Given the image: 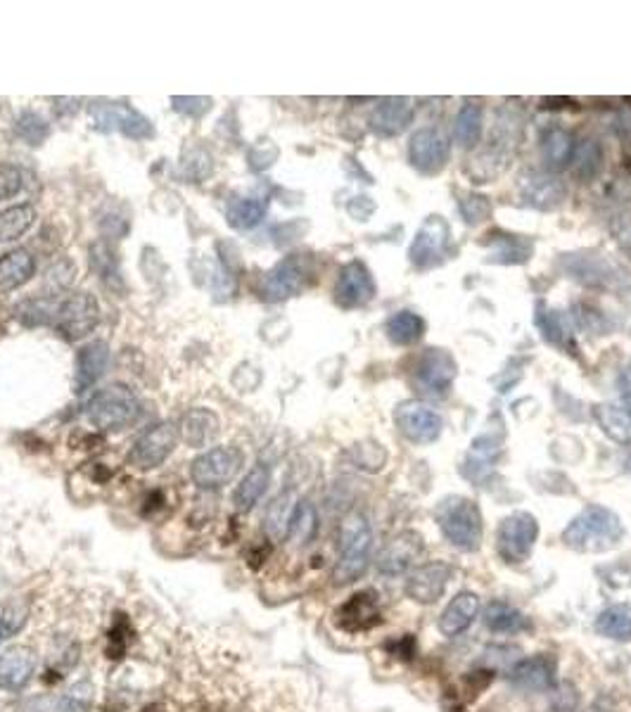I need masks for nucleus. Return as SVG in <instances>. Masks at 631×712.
I'll return each instance as SVG.
<instances>
[{
	"label": "nucleus",
	"instance_id": "9b49d317",
	"mask_svg": "<svg viewBox=\"0 0 631 712\" xmlns=\"http://www.w3.org/2000/svg\"><path fill=\"white\" fill-rule=\"evenodd\" d=\"M93 126L103 133L121 131L126 138L133 141H145V138L155 136V126L145 114L133 110L131 105L124 103H98L93 105Z\"/></svg>",
	"mask_w": 631,
	"mask_h": 712
},
{
	"label": "nucleus",
	"instance_id": "b1692460",
	"mask_svg": "<svg viewBox=\"0 0 631 712\" xmlns=\"http://www.w3.org/2000/svg\"><path fill=\"white\" fill-rule=\"evenodd\" d=\"M110 364V345L103 340L88 342L76 354V392H86L103 378Z\"/></svg>",
	"mask_w": 631,
	"mask_h": 712
},
{
	"label": "nucleus",
	"instance_id": "de8ad7c7",
	"mask_svg": "<svg viewBox=\"0 0 631 712\" xmlns=\"http://www.w3.org/2000/svg\"><path fill=\"white\" fill-rule=\"evenodd\" d=\"M548 694V712H579V691L572 682H558Z\"/></svg>",
	"mask_w": 631,
	"mask_h": 712
},
{
	"label": "nucleus",
	"instance_id": "864d4df0",
	"mask_svg": "<svg viewBox=\"0 0 631 712\" xmlns=\"http://www.w3.org/2000/svg\"><path fill=\"white\" fill-rule=\"evenodd\" d=\"M22 190V171L12 164H0V200H10Z\"/></svg>",
	"mask_w": 631,
	"mask_h": 712
},
{
	"label": "nucleus",
	"instance_id": "bf43d9fd",
	"mask_svg": "<svg viewBox=\"0 0 631 712\" xmlns=\"http://www.w3.org/2000/svg\"><path fill=\"white\" fill-rule=\"evenodd\" d=\"M143 712H162V710H159V708H145Z\"/></svg>",
	"mask_w": 631,
	"mask_h": 712
},
{
	"label": "nucleus",
	"instance_id": "7ed1b4c3",
	"mask_svg": "<svg viewBox=\"0 0 631 712\" xmlns=\"http://www.w3.org/2000/svg\"><path fill=\"white\" fill-rule=\"evenodd\" d=\"M435 520L446 537V542L454 546V549L473 553L482 546L484 520L480 506H477L473 499L451 494V497H446L437 504Z\"/></svg>",
	"mask_w": 631,
	"mask_h": 712
},
{
	"label": "nucleus",
	"instance_id": "2f4dec72",
	"mask_svg": "<svg viewBox=\"0 0 631 712\" xmlns=\"http://www.w3.org/2000/svg\"><path fill=\"white\" fill-rule=\"evenodd\" d=\"M594 629L605 639L627 644L631 641V603H613V606L603 608L596 615Z\"/></svg>",
	"mask_w": 631,
	"mask_h": 712
},
{
	"label": "nucleus",
	"instance_id": "6e6552de",
	"mask_svg": "<svg viewBox=\"0 0 631 712\" xmlns=\"http://www.w3.org/2000/svg\"><path fill=\"white\" fill-rule=\"evenodd\" d=\"M451 243V228L449 221L439 214H430L418 228L416 238L409 247L411 264L420 271H430L444 262L446 250Z\"/></svg>",
	"mask_w": 631,
	"mask_h": 712
},
{
	"label": "nucleus",
	"instance_id": "6e6d98bb",
	"mask_svg": "<svg viewBox=\"0 0 631 712\" xmlns=\"http://www.w3.org/2000/svg\"><path fill=\"white\" fill-rule=\"evenodd\" d=\"M278 160V148L271 141H261L250 150V167L254 171L269 169Z\"/></svg>",
	"mask_w": 631,
	"mask_h": 712
},
{
	"label": "nucleus",
	"instance_id": "f257e3e1",
	"mask_svg": "<svg viewBox=\"0 0 631 712\" xmlns=\"http://www.w3.org/2000/svg\"><path fill=\"white\" fill-rule=\"evenodd\" d=\"M624 525L613 508L601 504L586 506L563 530V544L579 553H605L620 546Z\"/></svg>",
	"mask_w": 631,
	"mask_h": 712
},
{
	"label": "nucleus",
	"instance_id": "603ef678",
	"mask_svg": "<svg viewBox=\"0 0 631 712\" xmlns=\"http://www.w3.org/2000/svg\"><path fill=\"white\" fill-rule=\"evenodd\" d=\"M174 103V110L186 114V117H202L212 110V98H200V95H190V98H183V95H174L171 98Z\"/></svg>",
	"mask_w": 631,
	"mask_h": 712
},
{
	"label": "nucleus",
	"instance_id": "aec40b11",
	"mask_svg": "<svg viewBox=\"0 0 631 712\" xmlns=\"http://www.w3.org/2000/svg\"><path fill=\"white\" fill-rule=\"evenodd\" d=\"M560 266L570 278H575L586 288H613L615 285V266L601 254L591 252H577V254H563Z\"/></svg>",
	"mask_w": 631,
	"mask_h": 712
},
{
	"label": "nucleus",
	"instance_id": "f8f14e48",
	"mask_svg": "<svg viewBox=\"0 0 631 712\" xmlns=\"http://www.w3.org/2000/svg\"><path fill=\"white\" fill-rule=\"evenodd\" d=\"M178 430L171 423H159L155 428L145 430L143 435L133 442V447L126 456L131 468L136 470H155L169 459L171 451L176 449Z\"/></svg>",
	"mask_w": 631,
	"mask_h": 712
},
{
	"label": "nucleus",
	"instance_id": "4be33fe9",
	"mask_svg": "<svg viewBox=\"0 0 631 712\" xmlns=\"http://www.w3.org/2000/svg\"><path fill=\"white\" fill-rule=\"evenodd\" d=\"M36 670V653L29 646H10L0 656V689L19 691Z\"/></svg>",
	"mask_w": 631,
	"mask_h": 712
},
{
	"label": "nucleus",
	"instance_id": "c756f323",
	"mask_svg": "<svg viewBox=\"0 0 631 712\" xmlns=\"http://www.w3.org/2000/svg\"><path fill=\"white\" fill-rule=\"evenodd\" d=\"M575 138L567 129H548L544 133V141H541V155H544L546 167L551 171H563L572 164V157H575Z\"/></svg>",
	"mask_w": 631,
	"mask_h": 712
},
{
	"label": "nucleus",
	"instance_id": "c03bdc74",
	"mask_svg": "<svg viewBox=\"0 0 631 712\" xmlns=\"http://www.w3.org/2000/svg\"><path fill=\"white\" fill-rule=\"evenodd\" d=\"M15 133L29 145H41L50 136V126L41 114L22 112L15 122Z\"/></svg>",
	"mask_w": 631,
	"mask_h": 712
},
{
	"label": "nucleus",
	"instance_id": "79ce46f5",
	"mask_svg": "<svg viewBox=\"0 0 631 712\" xmlns=\"http://www.w3.org/2000/svg\"><path fill=\"white\" fill-rule=\"evenodd\" d=\"M572 164H575V174L582 178V181H591L601 174L603 167V150L596 141H584L582 145L575 148V157H572Z\"/></svg>",
	"mask_w": 631,
	"mask_h": 712
},
{
	"label": "nucleus",
	"instance_id": "dca6fc26",
	"mask_svg": "<svg viewBox=\"0 0 631 712\" xmlns=\"http://www.w3.org/2000/svg\"><path fill=\"white\" fill-rule=\"evenodd\" d=\"M451 577H454V568L444 561L420 565V568L409 572V577H406V596L413 603H420V606H432V603H437L444 596Z\"/></svg>",
	"mask_w": 631,
	"mask_h": 712
},
{
	"label": "nucleus",
	"instance_id": "f03ea898",
	"mask_svg": "<svg viewBox=\"0 0 631 712\" xmlns=\"http://www.w3.org/2000/svg\"><path fill=\"white\" fill-rule=\"evenodd\" d=\"M371 549L373 530L368 518L359 511L349 513L340 525V556H337L333 570V582L337 587H347V584L361 580L371 563Z\"/></svg>",
	"mask_w": 631,
	"mask_h": 712
},
{
	"label": "nucleus",
	"instance_id": "412c9836",
	"mask_svg": "<svg viewBox=\"0 0 631 712\" xmlns=\"http://www.w3.org/2000/svg\"><path fill=\"white\" fill-rule=\"evenodd\" d=\"M416 119V103L411 98H385L371 114V129L382 138L404 133Z\"/></svg>",
	"mask_w": 631,
	"mask_h": 712
},
{
	"label": "nucleus",
	"instance_id": "13d9d810",
	"mask_svg": "<svg viewBox=\"0 0 631 712\" xmlns=\"http://www.w3.org/2000/svg\"><path fill=\"white\" fill-rule=\"evenodd\" d=\"M589 712H615V701L610 696H598Z\"/></svg>",
	"mask_w": 631,
	"mask_h": 712
},
{
	"label": "nucleus",
	"instance_id": "37998d69",
	"mask_svg": "<svg viewBox=\"0 0 631 712\" xmlns=\"http://www.w3.org/2000/svg\"><path fill=\"white\" fill-rule=\"evenodd\" d=\"M55 309H57V300L38 297V300H27L24 304H19L17 319L22 321L24 326H48V323L53 326Z\"/></svg>",
	"mask_w": 631,
	"mask_h": 712
},
{
	"label": "nucleus",
	"instance_id": "4c0bfd02",
	"mask_svg": "<svg viewBox=\"0 0 631 712\" xmlns=\"http://www.w3.org/2000/svg\"><path fill=\"white\" fill-rule=\"evenodd\" d=\"M318 530V516L316 508L311 501H297L295 513H292L290 527H288V542L292 546H307L311 539L316 537Z\"/></svg>",
	"mask_w": 631,
	"mask_h": 712
},
{
	"label": "nucleus",
	"instance_id": "8fccbe9b",
	"mask_svg": "<svg viewBox=\"0 0 631 712\" xmlns=\"http://www.w3.org/2000/svg\"><path fill=\"white\" fill-rule=\"evenodd\" d=\"M492 682H494V672L484 670V667H477V670L468 672V675L461 677V694L465 701H473V698L480 696L482 691H487Z\"/></svg>",
	"mask_w": 631,
	"mask_h": 712
},
{
	"label": "nucleus",
	"instance_id": "e433bc0d",
	"mask_svg": "<svg viewBox=\"0 0 631 712\" xmlns=\"http://www.w3.org/2000/svg\"><path fill=\"white\" fill-rule=\"evenodd\" d=\"M295 497H292V492H283L278 494L276 499L271 501L269 511H266V534L273 539V542H280V539L288 537V527L292 520V513H295Z\"/></svg>",
	"mask_w": 631,
	"mask_h": 712
},
{
	"label": "nucleus",
	"instance_id": "a19ab883",
	"mask_svg": "<svg viewBox=\"0 0 631 712\" xmlns=\"http://www.w3.org/2000/svg\"><path fill=\"white\" fill-rule=\"evenodd\" d=\"M458 212H461L463 221L468 226H480L487 219H492L494 205L487 195L473 193V190H470V193L458 195Z\"/></svg>",
	"mask_w": 631,
	"mask_h": 712
},
{
	"label": "nucleus",
	"instance_id": "f704fd0d",
	"mask_svg": "<svg viewBox=\"0 0 631 712\" xmlns=\"http://www.w3.org/2000/svg\"><path fill=\"white\" fill-rule=\"evenodd\" d=\"M266 209H269L266 197H235V200L228 202L226 219L238 231H250V228L261 224Z\"/></svg>",
	"mask_w": 631,
	"mask_h": 712
},
{
	"label": "nucleus",
	"instance_id": "72a5a7b5",
	"mask_svg": "<svg viewBox=\"0 0 631 712\" xmlns=\"http://www.w3.org/2000/svg\"><path fill=\"white\" fill-rule=\"evenodd\" d=\"M269 482H271V470L266 468L264 463H257V466L242 478L240 485L235 487L233 492L235 508H238L240 513L252 511V508L259 504V499L264 497L266 489H269Z\"/></svg>",
	"mask_w": 631,
	"mask_h": 712
},
{
	"label": "nucleus",
	"instance_id": "ea45409f",
	"mask_svg": "<svg viewBox=\"0 0 631 712\" xmlns=\"http://www.w3.org/2000/svg\"><path fill=\"white\" fill-rule=\"evenodd\" d=\"M454 133L463 148H475L482 136V107L477 103H465L456 114Z\"/></svg>",
	"mask_w": 631,
	"mask_h": 712
},
{
	"label": "nucleus",
	"instance_id": "20e7f679",
	"mask_svg": "<svg viewBox=\"0 0 631 712\" xmlns=\"http://www.w3.org/2000/svg\"><path fill=\"white\" fill-rule=\"evenodd\" d=\"M140 418V402L126 385H110L95 392L88 402V421L103 432H117Z\"/></svg>",
	"mask_w": 631,
	"mask_h": 712
},
{
	"label": "nucleus",
	"instance_id": "39448f33",
	"mask_svg": "<svg viewBox=\"0 0 631 712\" xmlns=\"http://www.w3.org/2000/svg\"><path fill=\"white\" fill-rule=\"evenodd\" d=\"M539 539V523L532 513L515 511L499 523L496 530V553L506 565H522L532 556Z\"/></svg>",
	"mask_w": 631,
	"mask_h": 712
},
{
	"label": "nucleus",
	"instance_id": "9d476101",
	"mask_svg": "<svg viewBox=\"0 0 631 712\" xmlns=\"http://www.w3.org/2000/svg\"><path fill=\"white\" fill-rule=\"evenodd\" d=\"M100 307L98 300L88 292H74L67 300L57 302L53 326L65 333L67 340H79L98 326Z\"/></svg>",
	"mask_w": 631,
	"mask_h": 712
},
{
	"label": "nucleus",
	"instance_id": "cd10ccee",
	"mask_svg": "<svg viewBox=\"0 0 631 712\" xmlns=\"http://www.w3.org/2000/svg\"><path fill=\"white\" fill-rule=\"evenodd\" d=\"M219 435V418L209 409H193L181 418V437L188 447H207Z\"/></svg>",
	"mask_w": 631,
	"mask_h": 712
},
{
	"label": "nucleus",
	"instance_id": "f3484780",
	"mask_svg": "<svg viewBox=\"0 0 631 712\" xmlns=\"http://www.w3.org/2000/svg\"><path fill=\"white\" fill-rule=\"evenodd\" d=\"M458 375L456 359L449 354V349H439L430 347L420 354L418 366H416V380L420 387H425L427 394H435V397H442L451 390Z\"/></svg>",
	"mask_w": 631,
	"mask_h": 712
},
{
	"label": "nucleus",
	"instance_id": "4468645a",
	"mask_svg": "<svg viewBox=\"0 0 631 712\" xmlns=\"http://www.w3.org/2000/svg\"><path fill=\"white\" fill-rule=\"evenodd\" d=\"M451 157V148L446 136L435 126L418 129L409 141L411 167L423 176H437L446 167Z\"/></svg>",
	"mask_w": 631,
	"mask_h": 712
},
{
	"label": "nucleus",
	"instance_id": "0eeeda50",
	"mask_svg": "<svg viewBox=\"0 0 631 712\" xmlns=\"http://www.w3.org/2000/svg\"><path fill=\"white\" fill-rule=\"evenodd\" d=\"M242 451L235 447H214L207 449L205 454H200L190 466V478L200 489L214 492L228 485L242 466Z\"/></svg>",
	"mask_w": 631,
	"mask_h": 712
},
{
	"label": "nucleus",
	"instance_id": "473e14b6",
	"mask_svg": "<svg viewBox=\"0 0 631 712\" xmlns=\"http://www.w3.org/2000/svg\"><path fill=\"white\" fill-rule=\"evenodd\" d=\"M522 195L527 205L537 209H556L565 200V186L553 176H532L522 183Z\"/></svg>",
	"mask_w": 631,
	"mask_h": 712
},
{
	"label": "nucleus",
	"instance_id": "bb28decb",
	"mask_svg": "<svg viewBox=\"0 0 631 712\" xmlns=\"http://www.w3.org/2000/svg\"><path fill=\"white\" fill-rule=\"evenodd\" d=\"M36 271V262L29 250H12L0 257V292H12L31 281Z\"/></svg>",
	"mask_w": 631,
	"mask_h": 712
},
{
	"label": "nucleus",
	"instance_id": "3c124183",
	"mask_svg": "<svg viewBox=\"0 0 631 712\" xmlns=\"http://www.w3.org/2000/svg\"><path fill=\"white\" fill-rule=\"evenodd\" d=\"M91 266L100 273V278H119L117 259L107 243H95L91 247Z\"/></svg>",
	"mask_w": 631,
	"mask_h": 712
},
{
	"label": "nucleus",
	"instance_id": "7c9ffc66",
	"mask_svg": "<svg viewBox=\"0 0 631 712\" xmlns=\"http://www.w3.org/2000/svg\"><path fill=\"white\" fill-rule=\"evenodd\" d=\"M534 326L539 328L541 338H544L548 345L565 349L567 354H575L572 352V330L565 323L563 316H560V311L548 309L544 302H539L537 309H534Z\"/></svg>",
	"mask_w": 631,
	"mask_h": 712
},
{
	"label": "nucleus",
	"instance_id": "5fc2aeb1",
	"mask_svg": "<svg viewBox=\"0 0 631 712\" xmlns=\"http://www.w3.org/2000/svg\"><path fill=\"white\" fill-rule=\"evenodd\" d=\"M387 651H390L392 658L401 660V663H411V660L418 656V641L413 634H401V637L392 639L390 644H387Z\"/></svg>",
	"mask_w": 631,
	"mask_h": 712
},
{
	"label": "nucleus",
	"instance_id": "58836bf2",
	"mask_svg": "<svg viewBox=\"0 0 631 712\" xmlns=\"http://www.w3.org/2000/svg\"><path fill=\"white\" fill-rule=\"evenodd\" d=\"M36 209L31 205H15L0 212V243H10V240L22 238L24 233L34 226Z\"/></svg>",
	"mask_w": 631,
	"mask_h": 712
},
{
	"label": "nucleus",
	"instance_id": "423d86ee",
	"mask_svg": "<svg viewBox=\"0 0 631 712\" xmlns=\"http://www.w3.org/2000/svg\"><path fill=\"white\" fill-rule=\"evenodd\" d=\"M311 276V259L307 254H290L283 262H278L273 269L261 278L259 295L266 302L290 300L307 288Z\"/></svg>",
	"mask_w": 631,
	"mask_h": 712
},
{
	"label": "nucleus",
	"instance_id": "09e8293b",
	"mask_svg": "<svg viewBox=\"0 0 631 712\" xmlns=\"http://www.w3.org/2000/svg\"><path fill=\"white\" fill-rule=\"evenodd\" d=\"M93 705V686L88 682L76 684L69 694L62 698L55 712H88Z\"/></svg>",
	"mask_w": 631,
	"mask_h": 712
},
{
	"label": "nucleus",
	"instance_id": "393cba45",
	"mask_svg": "<svg viewBox=\"0 0 631 712\" xmlns=\"http://www.w3.org/2000/svg\"><path fill=\"white\" fill-rule=\"evenodd\" d=\"M492 252H489V262L494 264H525L532 257L534 245L527 235H515L506 231H494L487 235Z\"/></svg>",
	"mask_w": 631,
	"mask_h": 712
},
{
	"label": "nucleus",
	"instance_id": "ddd939ff",
	"mask_svg": "<svg viewBox=\"0 0 631 712\" xmlns=\"http://www.w3.org/2000/svg\"><path fill=\"white\" fill-rule=\"evenodd\" d=\"M394 421H397V428L406 440L413 444H432L439 440L442 435L444 421L442 416L430 406L418 402V399H409V402H401L394 411Z\"/></svg>",
	"mask_w": 631,
	"mask_h": 712
},
{
	"label": "nucleus",
	"instance_id": "a211bd4d",
	"mask_svg": "<svg viewBox=\"0 0 631 712\" xmlns=\"http://www.w3.org/2000/svg\"><path fill=\"white\" fill-rule=\"evenodd\" d=\"M375 297V281L368 271V266L354 259V262L344 264L340 269L335 283V302L342 309H359L373 302Z\"/></svg>",
	"mask_w": 631,
	"mask_h": 712
},
{
	"label": "nucleus",
	"instance_id": "c85d7f7f",
	"mask_svg": "<svg viewBox=\"0 0 631 712\" xmlns=\"http://www.w3.org/2000/svg\"><path fill=\"white\" fill-rule=\"evenodd\" d=\"M594 418L610 440L631 444V399L627 404H596Z\"/></svg>",
	"mask_w": 631,
	"mask_h": 712
},
{
	"label": "nucleus",
	"instance_id": "49530a36",
	"mask_svg": "<svg viewBox=\"0 0 631 712\" xmlns=\"http://www.w3.org/2000/svg\"><path fill=\"white\" fill-rule=\"evenodd\" d=\"M520 660V648L515 646H489L487 651L482 653V660L477 663V667H484V670L496 672H508L511 667Z\"/></svg>",
	"mask_w": 631,
	"mask_h": 712
},
{
	"label": "nucleus",
	"instance_id": "1a4fd4ad",
	"mask_svg": "<svg viewBox=\"0 0 631 712\" xmlns=\"http://www.w3.org/2000/svg\"><path fill=\"white\" fill-rule=\"evenodd\" d=\"M335 627L344 634H366L373 632L385 622L382 615L380 596L373 589H361L349 596L347 601L340 603L333 615Z\"/></svg>",
	"mask_w": 631,
	"mask_h": 712
},
{
	"label": "nucleus",
	"instance_id": "2eb2a0df",
	"mask_svg": "<svg viewBox=\"0 0 631 712\" xmlns=\"http://www.w3.org/2000/svg\"><path fill=\"white\" fill-rule=\"evenodd\" d=\"M508 682L527 694H548L558 684V660L548 653L532 658H520L506 672Z\"/></svg>",
	"mask_w": 631,
	"mask_h": 712
},
{
	"label": "nucleus",
	"instance_id": "052dcab7",
	"mask_svg": "<svg viewBox=\"0 0 631 712\" xmlns=\"http://www.w3.org/2000/svg\"><path fill=\"white\" fill-rule=\"evenodd\" d=\"M0 634H3V629H0Z\"/></svg>",
	"mask_w": 631,
	"mask_h": 712
},
{
	"label": "nucleus",
	"instance_id": "a878e982",
	"mask_svg": "<svg viewBox=\"0 0 631 712\" xmlns=\"http://www.w3.org/2000/svg\"><path fill=\"white\" fill-rule=\"evenodd\" d=\"M482 622L494 634H522L532 629V622L525 613L499 599L489 601V606L482 613Z\"/></svg>",
	"mask_w": 631,
	"mask_h": 712
},
{
	"label": "nucleus",
	"instance_id": "a18cd8bd",
	"mask_svg": "<svg viewBox=\"0 0 631 712\" xmlns=\"http://www.w3.org/2000/svg\"><path fill=\"white\" fill-rule=\"evenodd\" d=\"M212 169H214L212 155H209L205 148L188 150L181 160V176L190 183L205 181V178L212 174Z\"/></svg>",
	"mask_w": 631,
	"mask_h": 712
},
{
	"label": "nucleus",
	"instance_id": "4d7b16f0",
	"mask_svg": "<svg viewBox=\"0 0 631 712\" xmlns=\"http://www.w3.org/2000/svg\"><path fill=\"white\" fill-rule=\"evenodd\" d=\"M347 212L352 214V219H356V221H368L373 216V212H375L373 197L356 195L354 200L347 205Z\"/></svg>",
	"mask_w": 631,
	"mask_h": 712
},
{
	"label": "nucleus",
	"instance_id": "5701e85b",
	"mask_svg": "<svg viewBox=\"0 0 631 712\" xmlns=\"http://www.w3.org/2000/svg\"><path fill=\"white\" fill-rule=\"evenodd\" d=\"M477 613H480V596H477L475 591H458L454 599L446 603L442 615H439V632H442L444 637L454 639L473 625L477 620Z\"/></svg>",
	"mask_w": 631,
	"mask_h": 712
},
{
	"label": "nucleus",
	"instance_id": "c9c22d12",
	"mask_svg": "<svg viewBox=\"0 0 631 712\" xmlns=\"http://www.w3.org/2000/svg\"><path fill=\"white\" fill-rule=\"evenodd\" d=\"M385 330H387V338H390V342H394V345L409 347L423 340L425 319H420V316L413 314V311H397V314H392L390 319H387Z\"/></svg>",
	"mask_w": 631,
	"mask_h": 712
},
{
	"label": "nucleus",
	"instance_id": "6ab92c4d",
	"mask_svg": "<svg viewBox=\"0 0 631 712\" xmlns=\"http://www.w3.org/2000/svg\"><path fill=\"white\" fill-rule=\"evenodd\" d=\"M425 551V539L418 532H401L392 539L378 556V570L385 577L406 575L420 561Z\"/></svg>",
	"mask_w": 631,
	"mask_h": 712
}]
</instances>
